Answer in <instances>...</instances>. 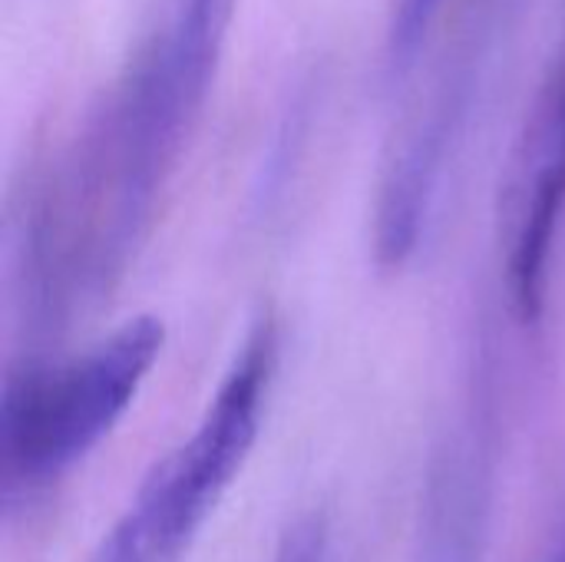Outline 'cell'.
<instances>
[{
    "label": "cell",
    "instance_id": "cell-2",
    "mask_svg": "<svg viewBox=\"0 0 565 562\" xmlns=\"http://www.w3.org/2000/svg\"><path fill=\"white\" fill-rule=\"evenodd\" d=\"M275 351V325L262 318L245 335L192 434L142 477L86 562L185 560L258 441Z\"/></svg>",
    "mask_w": 565,
    "mask_h": 562
},
{
    "label": "cell",
    "instance_id": "cell-3",
    "mask_svg": "<svg viewBox=\"0 0 565 562\" xmlns=\"http://www.w3.org/2000/svg\"><path fill=\"white\" fill-rule=\"evenodd\" d=\"M166 348V325L136 315L56 364L10 371L0 394V477L33 494L89 457L136 404Z\"/></svg>",
    "mask_w": 565,
    "mask_h": 562
},
{
    "label": "cell",
    "instance_id": "cell-5",
    "mask_svg": "<svg viewBox=\"0 0 565 562\" xmlns=\"http://www.w3.org/2000/svg\"><path fill=\"white\" fill-rule=\"evenodd\" d=\"M493 447L477 421L437 450L420 507L417 562H483L493 513Z\"/></svg>",
    "mask_w": 565,
    "mask_h": 562
},
{
    "label": "cell",
    "instance_id": "cell-4",
    "mask_svg": "<svg viewBox=\"0 0 565 562\" xmlns=\"http://www.w3.org/2000/svg\"><path fill=\"white\" fill-rule=\"evenodd\" d=\"M565 212V63L540 93L513 149L500 192V262L510 308L540 321L550 291V262Z\"/></svg>",
    "mask_w": 565,
    "mask_h": 562
},
{
    "label": "cell",
    "instance_id": "cell-7",
    "mask_svg": "<svg viewBox=\"0 0 565 562\" xmlns=\"http://www.w3.org/2000/svg\"><path fill=\"white\" fill-rule=\"evenodd\" d=\"M324 550H328L324 520L321 517H301L281 537L271 562H324Z\"/></svg>",
    "mask_w": 565,
    "mask_h": 562
},
{
    "label": "cell",
    "instance_id": "cell-8",
    "mask_svg": "<svg viewBox=\"0 0 565 562\" xmlns=\"http://www.w3.org/2000/svg\"><path fill=\"white\" fill-rule=\"evenodd\" d=\"M543 562H565V484L563 494H559V507H556V520H553V530H550V543H546Z\"/></svg>",
    "mask_w": 565,
    "mask_h": 562
},
{
    "label": "cell",
    "instance_id": "cell-6",
    "mask_svg": "<svg viewBox=\"0 0 565 562\" xmlns=\"http://www.w3.org/2000/svg\"><path fill=\"white\" fill-rule=\"evenodd\" d=\"M440 3L444 0H401V7L394 13V36H391L394 40L391 46H394V56L397 60H407L417 50V43L430 30Z\"/></svg>",
    "mask_w": 565,
    "mask_h": 562
},
{
    "label": "cell",
    "instance_id": "cell-1",
    "mask_svg": "<svg viewBox=\"0 0 565 562\" xmlns=\"http://www.w3.org/2000/svg\"><path fill=\"white\" fill-rule=\"evenodd\" d=\"M238 0H169L132 66L89 119L26 229L36 311L96 308L126 278L205 106Z\"/></svg>",
    "mask_w": 565,
    "mask_h": 562
}]
</instances>
